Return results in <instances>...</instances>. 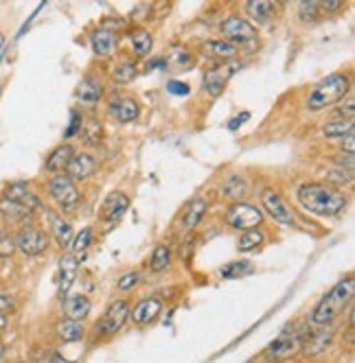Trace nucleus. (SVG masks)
Masks as SVG:
<instances>
[{"label":"nucleus","mask_w":355,"mask_h":363,"mask_svg":"<svg viewBox=\"0 0 355 363\" xmlns=\"http://www.w3.org/2000/svg\"><path fill=\"white\" fill-rule=\"evenodd\" d=\"M233 70H235V66H226V64L224 66L219 64V66L207 70L204 79H202V86H204L207 94L209 96H219L224 92V88H226L228 79L233 77Z\"/></svg>","instance_id":"obj_12"},{"label":"nucleus","mask_w":355,"mask_h":363,"mask_svg":"<svg viewBox=\"0 0 355 363\" xmlns=\"http://www.w3.org/2000/svg\"><path fill=\"white\" fill-rule=\"evenodd\" d=\"M219 31L226 38V42H231L233 46H244V44H252L257 42V27L252 22H248L241 16H228L222 24Z\"/></svg>","instance_id":"obj_6"},{"label":"nucleus","mask_w":355,"mask_h":363,"mask_svg":"<svg viewBox=\"0 0 355 363\" xmlns=\"http://www.w3.org/2000/svg\"><path fill=\"white\" fill-rule=\"evenodd\" d=\"M55 337L64 344H75V342H82L84 340V324L82 322H72L68 318L58 320L55 324Z\"/></svg>","instance_id":"obj_20"},{"label":"nucleus","mask_w":355,"mask_h":363,"mask_svg":"<svg viewBox=\"0 0 355 363\" xmlns=\"http://www.w3.org/2000/svg\"><path fill=\"white\" fill-rule=\"evenodd\" d=\"M171 265V247L169 245H158L151 254V261H149V269L154 274H163L167 272Z\"/></svg>","instance_id":"obj_31"},{"label":"nucleus","mask_w":355,"mask_h":363,"mask_svg":"<svg viewBox=\"0 0 355 363\" xmlns=\"http://www.w3.org/2000/svg\"><path fill=\"white\" fill-rule=\"evenodd\" d=\"M226 223L235 228V230H257L261 223H263V213L261 208L252 203H246V201H237V203H231L226 211Z\"/></svg>","instance_id":"obj_7"},{"label":"nucleus","mask_w":355,"mask_h":363,"mask_svg":"<svg viewBox=\"0 0 355 363\" xmlns=\"http://www.w3.org/2000/svg\"><path fill=\"white\" fill-rule=\"evenodd\" d=\"M298 203L314 217L334 219L340 217L349 208V195L334 184H322V182H310L296 191Z\"/></svg>","instance_id":"obj_1"},{"label":"nucleus","mask_w":355,"mask_h":363,"mask_svg":"<svg viewBox=\"0 0 355 363\" xmlns=\"http://www.w3.org/2000/svg\"><path fill=\"white\" fill-rule=\"evenodd\" d=\"M116 33L108 27H101L97 31H92L90 35V46H92V53L101 60H108L114 55V48H116Z\"/></svg>","instance_id":"obj_13"},{"label":"nucleus","mask_w":355,"mask_h":363,"mask_svg":"<svg viewBox=\"0 0 355 363\" xmlns=\"http://www.w3.org/2000/svg\"><path fill=\"white\" fill-rule=\"evenodd\" d=\"M130 44H132L134 53H136L138 57H145V55H149L151 46H154V38H151V33L145 31V29H136V31H132V35H130Z\"/></svg>","instance_id":"obj_30"},{"label":"nucleus","mask_w":355,"mask_h":363,"mask_svg":"<svg viewBox=\"0 0 355 363\" xmlns=\"http://www.w3.org/2000/svg\"><path fill=\"white\" fill-rule=\"evenodd\" d=\"M50 230H53V237L60 247H68L72 243V225L62 215L50 213Z\"/></svg>","instance_id":"obj_28"},{"label":"nucleus","mask_w":355,"mask_h":363,"mask_svg":"<svg viewBox=\"0 0 355 363\" xmlns=\"http://www.w3.org/2000/svg\"><path fill=\"white\" fill-rule=\"evenodd\" d=\"M13 247L24 256H40L48 247V235L38 225H22L13 237Z\"/></svg>","instance_id":"obj_8"},{"label":"nucleus","mask_w":355,"mask_h":363,"mask_svg":"<svg viewBox=\"0 0 355 363\" xmlns=\"http://www.w3.org/2000/svg\"><path fill=\"white\" fill-rule=\"evenodd\" d=\"M327 179H329L327 184H332V182H338V184H351V182H353V171H344V169L329 171Z\"/></svg>","instance_id":"obj_38"},{"label":"nucleus","mask_w":355,"mask_h":363,"mask_svg":"<svg viewBox=\"0 0 355 363\" xmlns=\"http://www.w3.org/2000/svg\"><path fill=\"white\" fill-rule=\"evenodd\" d=\"M136 72H138V68H136L134 64L123 62V64H119V66L112 70V77H114V82H116V84H132V82H134V77H136Z\"/></svg>","instance_id":"obj_33"},{"label":"nucleus","mask_w":355,"mask_h":363,"mask_svg":"<svg viewBox=\"0 0 355 363\" xmlns=\"http://www.w3.org/2000/svg\"><path fill=\"white\" fill-rule=\"evenodd\" d=\"M222 193H224L226 199H231L233 203L241 201V199L246 197V193H248L246 179H244L241 175H237V173L228 175V177L224 179V184H222Z\"/></svg>","instance_id":"obj_27"},{"label":"nucleus","mask_w":355,"mask_h":363,"mask_svg":"<svg viewBox=\"0 0 355 363\" xmlns=\"http://www.w3.org/2000/svg\"><path fill=\"white\" fill-rule=\"evenodd\" d=\"M160 311H163V300L158 296L143 298L134 308H130V320L136 326H147L160 315Z\"/></svg>","instance_id":"obj_11"},{"label":"nucleus","mask_w":355,"mask_h":363,"mask_svg":"<svg viewBox=\"0 0 355 363\" xmlns=\"http://www.w3.org/2000/svg\"><path fill=\"white\" fill-rule=\"evenodd\" d=\"M320 16H322V11H320L318 3H312V0L307 3V0H305V3H300V5H298V18H300L302 22H316Z\"/></svg>","instance_id":"obj_35"},{"label":"nucleus","mask_w":355,"mask_h":363,"mask_svg":"<svg viewBox=\"0 0 355 363\" xmlns=\"http://www.w3.org/2000/svg\"><path fill=\"white\" fill-rule=\"evenodd\" d=\"M80 263H77V256L75 254H64L62 261H60V278H58V287H60V296H66L68 289L72 287L75 276H77Z\"/></svg>","instance_id":"obj_18"},{"label":"nucleus","mask_w":355,"mask_h":363,"mask_svg":"<svg viewBox=\"0 0 355 363\" xmlns=\"http://www.w3.org/2000/svg\"><path fill=\"white\" fill-rule=\"evenodd\" d=\"M0 215L11 223H20V221H27L33 215V211L27 208V206H22L18 201H11V199L0 195Z\"/></svg>","instance_id":"obj_25"},{"label":"nucleus","mask_w":355,"mask_h":363,"mask_svg":"<svg viewBox=\"0 0 355 363\" xmlns=\"http://www.w3.org/2000/svg\"><path fill=\"white\" fill-rule=\"evenodd\" d=\"M20 363H24V361H20Z\"/></svg>","instance_id":"obj_52"},{"label":"nucleus","mask_w":355,"mask_h":363,"mask_svg":"<svg viewBox=\"0 0 355 363\" xmlns=\"http://www.w3.org/2000/svg\"><path fill=\"white\" fill-rule=\"evenodd\" d=\"M16 306V300H13V296H9V294H0V313H9V311Z\"/></svg>","instance_id":"obj_41"},{"label":"nucleus","mask_w":355,"mask_h":363,"mask_svg":"<svg viewBox=\"0 0 355 363\" xmlns=\"http://www.w3.org/2000/svg\"><path fill=\"white\" fill-rule=\"evenodd\" d=\"M263 241H266V237H263L261 230H246L237 241V250L239 252H252V250L261 247Z\"/></svg>","instance_id":"obj_32"},{"label":"nucleus","mask_w":355,"mask_h":363,"mask_svg":"<svg viewBox=\"0 0 355 363\" xmlns=\"http://www.w3.org/2000/svg\"><path fill=\"white\" fill-rule=\"evenodd\" d=\"M300 346H302V335L290 326L278 335L274 342H270V346L263 350V359L268 363H283L292 354H296L300 350Z\"/></svg>","instance_id":"obj_5"},{"label":"nucleus","mask_w":355,"mask_h":363,"mask_svg":"<svg viewBox=\"0 0 355 363\" xmlns=\"http://www.w3.org/2000/svg\"><path fill=\"white\" fill-rule=\"evenodd\" d=\"M344 0H322V3H318L322 13H338L340 9H344Z\"/></svg>","instance_id":"obj_39"},{"label":"nucleus","mask_w":355,"mask_h":363,"mask_svg":"<svg viewBox=\"0 0 355 363\" xmlns=\"http://www.w3.org/2000/svg\"><path fill=\"white\" fill-rule=\"evenodd\" d=\"M246 121H250V112H241V114L235 116L233 121H228V129H231V132H235V129H239Z\"/></svg>","instance_id":"obj_43"},{"label":"nucleus","mask_w":355,"mask_h":363,"mask_svg":"<svg viewBox=\"0 0 355 363\" xmlns=\"http://www.w3.org/2000/svg\"><path fill=\"white\" fill-rule=\"evenodd\" d=\"M128 208H130V197L121 191H114L106 197L104 206H101V217L110 223H116L123 219L125 213H128Z\"/></svg>","instance_id":"obj_14"},{"label":"nucleus","mask_w":355,"mask_h":363,"mask_svg":"<svg viewBox=\"0 0 355 363\" xmlns=\"http://www.w3.org/2000/svg\"><path fill=\"white\" fill-rule=\"evenodd\" d=\"M141 282V274L138 272H128V274H123L121 278H119V282H116V289L119 291H132L136 284Z\"/></svg>","instance_id":"obj_37"},{"label":"nucleus","mask_w":355,"mask_h":363,"mask_svg":"<svg viewBox=\"0 0 355 363\" xmlns=\"http://www.w3.org/2000/svg\"><path fill=\"white\" fill-rule=\"evenodd\" d=\"M90 239H92L90 228H84V230L80 232V235L72 239V243H70V250H72V252H70V254H75V256H77V254H84V252L88 250V245H90Z\"/></svg>","instance_id":"obj_36"},{"label":"nucleus","mask_w":355,"mask_h":363,"mask_svg":"<svg viewBox=\"0 0 355 363\" xmlns=\"http://www.w3.org/2000/svg\"><path fill=\"white\" fill-rule=\"evenodd\" d=\"M82 129V116L77 114V112H72V121H70V127L66 129V138H70V136H75Z\"/></svg>","instance_id":"obj_42"},{"label":"nucleus","mask_w":355,"mask_h":363,"mask_svg":"<svg viewBox=\"0 0 355 363\" xmlns=\"http://www.w3.org/2000/svg\"><path fill=\"white\" fill-rule=\"evenodd\" d=\"M46 193H48V199L64 213L77 208V203L82 201V193H80L77 184H75L68 175L50 177L48 184H46Z\"/></svg>","instance_id":"obj_4"},{"label":"nucleus","mask_w":355,"mask_h":363,"mask_svg":"<svg viewBox=\"0 0 355 363\" xmlns=\"http://www.w3.org/2000/svg\"><path fill=\"white\" fill-rule=\"evenodd\" d=\"M90 313V300L86 296H70L64 300V315L72 322H84Z\"/></svg>","instance_id":"obj_24"},{"label":"nucleus","mask_w":355,"mask_h":363,"mask_svg":"<svg viewBox=\"0 0 355 363\" xmlns=\"http://www.w3.org/2000/svg\"><path fill=\"white\" fill-rule=\"evenodd\" d=\"M353 134V121H346V118H336V121H327L322 125V136L327 138H344Z\"/></svg>","instance_id":"obj_29"},{"label":"nucleus","mask_w":355,"mask_h":363,"mask_svg":"<svg viewBox=\"0 0 355 363\" xmlns=\"http://www.w3.org/2000/svg\"><path fill=\"white\" fill-rule=\"evenodd\" d=\"M353 294H355V280H353V276H346L340 282H336L334 287H332V291H329L316 304V308L312 311V315H310L312 326H316V328L332 326L344 313V311L351 306Z\"/></svg>","instance_id":"obj_2"},{"label":"nucleus","mask_w":355,"mask_h":363,"mask_svg":"<svg viewBox=\"0 0 355 363\" xmlns=\"http://www.w3.org/2000/svg\"><path fill=\"white\" fill-rule=\"evenodd\" d=\"M167 90H169L171 94H175V96H187V94L191 92L189 84H185V82H175V79H171V82L167 84Z\"/></svg>","instance_id":"obj_40"},{"label":"nucleus","mask_w":355,"mask_h":363,"mask_svg":"<svg viewBox=\"0 0 355 363\" xmlns=\"http://www.w3.org/2000/svg\"><path fill=\"white\" fill-rule=\"evenodd\" d=\"M99 162L94 160V155L90 153H75L68 167H66V175L75 182V179H88L94 175Z\"/></svg>","instance_id":"obj_15"},{"label":"nucleus","mask_w":355,"mask_h":363,"mask_svg":"<svg viewBox=\"0 0 355 363\" xmlns=\"http://www.w3.org/2000/svg\"><path fill=\"white\" fill-rule=\"evenodd\" d=\"M261 203H263V211L281 225H292L294 223V215L290 213V208L285 206V201L281 199L276 191L272 189H266L263 195H261Z\"/></svg>","instance_id":"obj_10"},{"label":"nucleus","mask_w":355,"mask_h":363,"mask_svg":"<svg viewBox=\"0 0 355 363\" xmlns=\"http://www.w3.org/2000/svg\"><path fill=\"white\" fill-rule=\"evenodd\" d=\"M204 215H207V199L204 197H193L187 203L182 219H180V232H182V235H189L191 230H195L200 225V221L204 219Z\"/></svg>","instance_id":"obj_16"},{"label":"nucleus","mask_w":355,"mask_h":363,"mask_svg":"<svg viewBox=\"0 0 355 363\" xmlns=\"http://www.w3.org/2000/svg\"><path fill=\"white\" fill-rule=\"evenodd\" d=\"M38 363H50V361H48V359H40Z\"/></svg>","instance_id":"obj_49"},{"label":"nucleus","mask_w":355,"mask_h":363,"mask_svg":"<svg viewBox=\"0 0 355 363\" xmlns=\"http://www.w3.org/2000/svg\"><path fill=\"white\" fill-rule=\"evenodd\" d=\"M48 361H50V363H72V361L64 359V357H62L60 352H53V354H50V357H48Z\"/></svg>","instance_id":"obj_45"},{"label":"nucleus","mask_w":355,"mask_h":363,"mask_svg":"<svg viewBox=\"0 0 355 363\" xmlns=\"http://www.w3.org/2000/svg\"><path fill=\"white\" fill-rule=\"evenodd\" d=\"M5 241V235H3V230H0V243H3Z\"/></svg>","instance_id":"obj_48"},{"label":"nucleus","mask_w":355,"mask_h":363,"mask_svg":"<svg viewBox=\"0 0 355 363\" xmlns=\"http://www.w3.org/2000/svg\"><path fill=\"white\" fill-rule=\"evenodd\" d=\"M110 114L123 125L134 123L141 114V106H138V101L132 96H119L110 103Z\"/></svg>","instance_id":"obj_17"},{"label":"nucleus","mask_w":355,"mask_h":363,"mask_svg":"<svg viewBox=\"0 0 355 363\" xmlns=\"http://www.w3.org/2000/svg\"><path fill=\"white\" fill-rule=\"evenodd\" d=\"M353 134H349V136H344V138H340V151L342 153H346V155H353V149H355V145H353Z\"/></svg>","instance_id":"obj_44"},{"label":"nucleus","mask_w":355,"mask_h":363,"mask_svg":"<svg viewBox=\"0 0 355 363\" xmlns=\"http://www.w3.org/2000/svg\"><path fill=\"white\" fill-rule=\"evenodd\" d=\"M5 350H7V348H5V344L0 342V361H3V357H5Z\"/></svg>","instance_id":"obj_47"},{"label":"nucleus","mask_w":355,"mask_h":363,"mask_svg":"<svg viewBox=\"0 0 355 363\" xmlns=\"http://www.w3.org/2000/svg\"><path fill=\"white\" fill-rule=\"evenodd\" d=\"M246 13L250 16V20H255L257 24L266 27V24L272 22V18L276 13V7L272 3H268V0H250V3H246Z\"/></svg>","instance_id":"obj_22"},{"label":"nucleus","mask_w":355,"mask_h":363,"mask_svg":"<svg viewBox=\"0 0 355 363\" xmlns=\"http://www.w3.org/2000/svg\"><path fill=\"white\" fill-rule=\"evenodd\" d=\"M202 50L207 53V57H213V60H219V62L233 60L239 53V48L233 46L231 42H226V40H209V42H204Z\"/></svg>","instance_id":"obj_23"},{"label":"nucleus","mask_w":355,"mask_h":363,"mask_svg":"<svg viewBox=\"0 0 355 363\" xmlns=\"http://www.w3.org/2000/svg\"><path fill=\"white\" fill-rule=\"evenodd\" d=\"M351 92V79L346 72H334L320 79L312 86L307 99H305V110L307 112H322L327 108L340 103Z\"/></svg>","instance_id":"obj_3"},{"label":"nucleus","mask_w":355,"mask_h":363,"mask_svg":"<svg viewBox=\"0 0 355 363\" xmlns=\"http://www.w3.org/2000/svg\"><path fill=\"white\" fill-rule=\"evenodd\" d=\"M7 324H9L7 315H5V313H0V330H3V328H7Z\"/></svg>","instance_id":"obj_46"},{"label":"nucleus","mask_w":355,"mask_h":363,"mask_svg":"<svg viewBox=\"0 0 355 363\" xmlns=\"http://www.w3.org/2000/svg\"><path fill=\"white\" fill-rule=\"evenodd\" d=\"M101 96H104V84L97 77H86L77 88V99L86 106H94V103L101 101Z\"/></svg>","instance_id":"obj_26"},{"label":"nucleus","mask_w":355,"mask_h":363,"mask_svg":"<svg viewBox=\"0 0 355 363\" xmlns=\"http://www.w3.org/2000/svg\"><path fill=\"white\" fill-rule=\"evenodd\" d=\"M0 48H3V35H0Z\"/></svg>","instance_id":"obj_50"},{"label":"nucleus","mask_w":355,"mask_h":363,"mask_svg":"<svg viewBox=\"0 0 355 363\" xmlns=\"http://www.w3.org/2000/svg\"><path fill=\"white\" fill-rule=\"evenodd\" d=\"M3 197H7L11 201H18L22 206H27V208H31V211H36L38 206H40V199L31 193L27 182H11V184L7 186V191L3 193Z\"/></svg>","instance_id":"obj_19"},{"label":"nucleus","mask_w":355,"mask_h":363,"mask_svg":"<svg viewBox=\"0 0 355 363\" xmlns=\"http://www.w3.org/2000/svg\"><path fill=\"white\" fill-rule=\"evenodd\" d=\"M128 320H130V304L125 300H114L106 308V313H104V318H101V322L97 324V333L104 335V337H112L125 326V322H128Z\"/></svg>","instance_id":"obj_9"},{"label":"nucleus","mask_w":355,"mask_h":363,"mask_svg":"<svg viewBox=\"0 0 355 363\" xmlns=\"http://www.w3.org/2000/svg\"><path fill=\"white\" fill-rule=\"evenodd\" d=\"M250 272H252V267L248 261H235V263H228L219 269L222 278H239V276H246Z\"/></svg>","instance_id":"obj_34"},{"label":"nucleus","mask_w":355,"mask_h":363,"mask_svg":"<svg viewBox=\"0 0 355 363\" xmlns=\"http://www.w3.org/2000/svg\"><path fill=\"white\" fill-rule=\"evenodd\" d=\"M72 155H75V149L70 145H60V147H55L53 151L48 153V158L44 162V169L48 173H62V171H66V167H68Z\"/></svg>","instance_id":"obj_21"},{"label":"nucleus","mask_w":355,"mask_h":363,"mask_svg":"<svg viewBox=\"0 0 355 363\" xmlns=\"http://www.w3.org/2000/svg\"><path fill=\"white\" fill-rule=\"evenodd\" d=\"M246 363H252V361H246Z\"/></svg>","instance_id":"obj_51"}]
</instances>
